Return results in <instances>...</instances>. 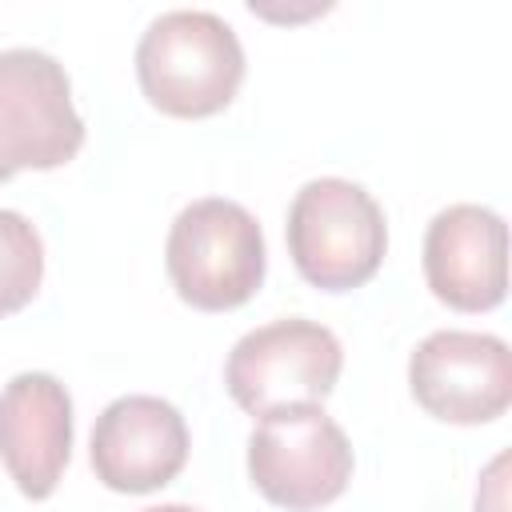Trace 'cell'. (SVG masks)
<instances>
[{
  "label": "cell",
  "mask_w": 512,
  "mask_h": 512,
  "mask_svg": "<svg viewBox=\"0 0 512 512\" xmlns=\"http://www.w3.org/2000/svg\"><path fill=\"white\" fill-rule=\"evenodd\" d=\"M136 80L168 116H212L232 104L244 80L240 36L204 8L160 12L136 44Z\"/></svg>",
  "instance_id": "obj_1"
},
{
  "label": "cell",
  "mask_w": 512,
  "mask_h": 512,
  "mask_svg": "<svg viewBox=\"0 0 512 512\" xmlns=\"http://www.w3.org/2000/svg\"><path fill=\"white\" fill-rule=\"evenodd\" d=\"M264 256L268 252L256 216L224 196H204L180 208L164 244L176 296L200 312L248 304L264 280Z\"/></svg>",
  "instance_id": "obj_2"
},
{
  "label": "cell",
  "mask_w": 512,
  "mask_h": 512,
  "mask_svg": "<svg viewBox=\"0 0 512 512\" xmlns=\"http://www.w3.org/2000/svg\"><path fill=\"white\" fill-rule=\"evenodd\" d=\"M288 252L308 284L324 292L360 288L388 252L384 212L344 176L308 180L288 208Z\"/></svg>",
  "instance_id": "obj_3"
},
{
  "label": "cell",
  "mask_w": 512,
  "mask_h": 512,
  "mask_svg": "<svg viewBox=\"0 0 512 512\" xmlns=\"http://www.w3.org/2000/svg\"><path fill=\"white\" fill-rule=\"evenodd\" d=\"M248 476L264 500L304 512L332 504L352 480V444L320 404H284L248 436Z\"/></svg>",
  "instance_id": "obj_4"
},
{
  "label": "cell",
  "mask_w": 512,
  "mask_h": 512,
  "mask_svg": "<svg viewBox=\"0 0 512 512\" xmlns=\"http://www.w3.org/2000/svg\"><path fill=\"white\" fill-rule=\"evenodd\" d=\"M340 368L344 348L332 328L304 316H284L244 332L232 344L224 388L244 412L264 416L284 404H320L336 388Z\"/></svg>",
  "instance_id": "obj_5"
},
{
  "label": "cell",
  "mask_w": 512,
  "mask_h": 512,
  "mask_svg": "<svg viewBox=\"0 0 512 512\" xmlns=\"http://www.w3.org/2000/svg\"><path fill=\"white\" fill-rule=\"evenodd\" d=\"M84 144L72 84L56 56L40 48L0 52V180L20 168H60Z\"/></svg>",
  "instance_id": "obj_6"
},
{
  "label": "cell",
  "mask_w": 512,
  "mask_h": 512,
  "mask_svg": "<svg viewBox=\"0 0 512 512\" xmlns=\"http://www.w3.org/2000/svg\"><path fill=\"white\" fill-rule=\"evenodd\" d=\"M408 388L436 420L488 424L512 404V352L492 332H432L408 356Z\"/></svg>",
  "instance_id": "obj_7"
},
{
  "label": "cell",
  "mask_w": 512,
  "mask_h": 512,
  "mask_svg": "<svg viewBox=\"0 0 512 512\" xmlns=\"http://www.w3.org/2000/svg\"><path fill=\"white\" fill-rule=\"evenodd\" d=\"M188 460V424L160 396H120L92 428V468L112 492H156Z\"/></svg>",
  "instance_id": "obj_8"
},
{
  "label": "cell",
  "mask_w": 512,
  "mask_h": 512,
  "mask_svg": "<svg viewBox=\"0 0 512 512\" xmlns=\"http://www.w3.org/2000/svg\"><path fill=\"white\" fill-rule=\"evenodd\" d=\"M424 276L456 312H488L508 292V228L480 204H452L424 232Z\"/></svg>",
  "instance_id": "obj_9"
},
{
  "label": "cell",
  "mask_w": 512,
  "mask_h": 512,
  "mask_svg": "<svg viewBox=\"0 0 512 512\" xmlns=\"http://www.w3.org/2000/svg\"><path fill=\"white\" fill-rule=\"evenodd\" d=\"M72 456V396L48 372H20L0 388V460L28 500L56 492Z\"/></svg>",
  "instance_id": "obj_10"
},
{
  "label": "cell",
  "mask_w": 512,
  "mask_h": 512,
  "mask_svg": "<svg viewBox=\"0 0 512 512\" xmlns=\"http://www.w3.org/2000/svg\"><path fill=\"white\" fill-rule=\"evenodd\" d=\"M44 276V240L36 224L12 208H0V316L20 312Z\"/></svg>",
  "instance_id": "obj_11"
},
{
  "label": "cell",
  "mask_w": 512,
  "mask_h": 512,
  "mask_svg": "<svg viewBox=\"0 0 512 512\" xmlns=\"http://www.w3.org/2000/svg\"><path fill=\"white\" fill-rule=\"evenodd\" d=\"M504 468H508V456L500 452L476 488V512H504Z\"/></svg>",
  "instance_id": "obj_12"
},
{
  "label": "cell",
  "mask_w": 512,
  "mask_h": 512,
  "mask_svg": "<svg viewBox=\"0 0 512 512\" xmlns=\"http://www.w3.org/2000/svg\"><path fill=\"white\" fill-rule=\"evenodd\" d=\"M144 512H200V508H192V504H152Z\"/></svg>",
  "instance_id": "obj_13"
}]
</instances>
